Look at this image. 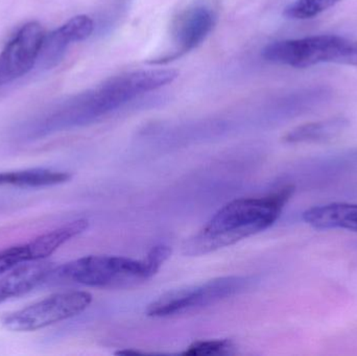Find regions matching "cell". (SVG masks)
Masks as SVG:
<instances>
[{
  "instance_id": "15",
  "label": "cell",
  "mask_w": 357,
  "mask_h": 356,
  "mask_svg": "<svg viewBox=\"0 0 357 356\" xmlns=\"http://www.w3.org/2000/svg\"><path fill=\"white\" fill-rule=\"evenodd\" d=\"M235 345L230 340L195 341L183 353L189 356L228 355L234 353Z\"/></svg>"
},
{
  "instance_id": "7",
  "label": "cell",
  "mask_w": 357,
  "mask_h": 356,
  "mask_svg": "<svg viewBox=\"0 0 357 356\" xmlns=\"http://www.w3.org/2000/svg\"><path fill=\"white\" fill-rule=\"evenodd\" d=\"M45 33L39 22L23 25L0 54V86L26 75L37 64Z\"/></svg>"
},
{
  "instance_id": "13",
  "label": "cell",
  "mask_w": 357,
  "mask_h": 356,
  "mask_svg": "<svg viewBox=\"0 0 357 356\" xmlns=\"http://www.w3.org/2000/svg\"><path fill=\"white\" fill-rule=\"evenodd\" d=\"M58 175L54 169H29L0 173V187L42 188L54 186Z\"/></svg>"
},
{
  "instance_id": "1",
  "label": "cell",
  "mask_w": 357,
  "mask_h": 356,
  "mask_svg": "<svg viewBox=\"0 0 357 356\" xmlns=\"http://www.w3.org/2000/svg\"><path fill=\"white\" fill-rule=\"evenodd\" d=\"M295 192L293 185L260 198L231 201L183 245L187 256H199L232 246L268 229L279 219Z\"/></svg>"
},
{
  "instance_id": "8",
  "label": "cell",
  "mask_w": 357,
  "mask_h": 356,
  "mask_svg": "<svg viewBox=\"0 0 357 356\" xmlns=\"http://www.w3.org/2000/svg\"><path fill=\"white\" fill-rule=\"evenodd\" d=\"M215 24V17L205 6H193L183 10L172 27L173 50L171 54L150 61V64L161 65L181 58L205 41Z\"/></svg>"
},
{
  "instance_id": "11",
  "label": "cell",
  "mask_w": 357,
  "mask_h": 356,
  "mask_svg": "<svg viewBox=\"0 0 357 356\" xmlns=\"http://www.w3.org/2000/svg\"><path fill=\"white\" fill-rule=\"evenodd\" d=\"M302 219L318 230H347L357 232V204L329 203L306 209Z\"/></svg>"
},
{
  "instance_id": "5",
  "label": "cell",
  "mask_w": 357,
  "mask_h": 356,
  "mask_svg": "<svg viewBox=\"0 0 357 356\" xmlns=\"http://www.w3.org/2000/svg\"><path fill=\"white\" fill-rule=\"evenodd\" d=\"M91 302L92 295L84 291L58 293L6 316L1 324L10 332H35L79 315Z\"/></svg>"
},
{
  "instance_id": "14",
  "label": "cell",
  "mask_w": 357,
  "mask_h": 356,
  "mask_svg": "<svg viewBox=\"0 0 357 356\" xmlns=\"http://www.w3.org/2000/svg\"><path fill=\"white\" fill-rule=\"evenodd\" d=\"M341 0H296L284 10V16L295 20H307L326 12Z\"/></svg>"
},
{
  "instance_id": "3",
  "label": "cell",
  "mask_w": 357,
  "mask_h": 356,
  "mask_svg": "<svg viewBox=\"0 0 357 356\" xmlns=\"http://www.w3.org/2000/svg\"><path fill=\"white\" fill-rule=\"evenodd\" d=\"M261 56L268 62L293 68L327 63L357 67V42L335 35L310 36L273 42L264 48Z\"/></svg>"
},
{
  "instance_id": "10",
  "label": "cell",
  "mask_w": 357,
  "mask_h": 356,
  "mask_svg": "<svg viewBox=\"0 0 357 356\" xmlns=\"http://www.w3.org/2000/svg\"><path fill=\"white\" fill-rule=\"evenodd\" d=\"M54 263L44 261L23 263L0 279V304L46 286Z\"/></svg>"
},
{
  "instance_id": "6",
  "label": "cell",
  "mask_w": 357,
  "mask_h": 356,
  "mask_svg": "<svg viewBox=\"0 0 357 356\" xmlns=\"http://www.w3.org/2000/svg\"><path fill=\"white\" fill-rule=\"evenodd\" d=\"M89 227L87 219H77L50 230L24 244L0 251V275L23 263L44 261L63 245L83 233Z\"/></svg>"
},
{
  "instance_id": "9",
  "label": "cell",
  "mask_w": 357,
  "mask_h": 356,
  "mask_svg": "<svg viewBox=\"0 0 357 356\" xmlns=\"http://www.w3.org/2000/svg\"><path fill=\"white\" fill-rule=\"evenodd\" d=\"M94 22L86 15L73 17L65 24L45 35L37 64L44 69L58 65L71 43L84 41L93 33Z\"/></svg>"
},
{
  "instance_id": "4",
  "label": "cell",
  "mask_w": 357,
  "mask_h": 356,
  "mask_svg": "<svg viewBox=\"0 0 357 356\" xmlns=\"http://www.w3.org/2000/svg\"><path fill=\"white\" fill-rule=\"evenodd\" d=\"M251 284L243 276L216 278L199 286L174 290L146 307L149 317L167 318L201 311L245 292Z\"/></svg>"
},
{
  "instance_id": "12",
  "label": "cell",
  "mask_w": 357,
  "mask_h": 356,
  "mask_svg": "<svg viewBox=\"0 0 357 356\" xmlns=\"http://www.w3.org/2000/svg\"><path fill=\"white\" fill-rule=\"evenodd\" d=\"M347 127L348 121L342 117L304 123L285 134L283 141L293 144H324L339 137Z\"/></svg>"
},
{
  "instance_id": "2",
  "label": "cell",
  "mask_w": 357,
  "mask_h": 356,
  "mask_svg": "<svg viewBox=\"0 0 357 356\" xmlns=\"http://www.w3.org/2000/svg\"><path fill=\"white\" fill-rule=\"evenodd\" d=\"M171 254L169 247L158 245L142 261L110 255L82 257L54 267L46 286L73 284L90 288H131L154 277Z\"/></svg>"
}]
</instances>
